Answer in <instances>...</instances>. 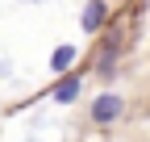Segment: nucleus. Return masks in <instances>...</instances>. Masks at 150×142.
<instances>
[{
  "label": "nucleus",
  "mask_w": 150,
  "mask_h": 142,
  "mask_svg": "<svg viewBox=\"0 0 150 142\" xmlns=\"http://www.w3.org/2000/svg\"><path fill=\"white\" fill-rule=\"evenodd\" d=\"M121 113H125V96H117V92H100L96 100L88 104V117L96 121V126H112Z\"/></svg>",
  "instance_id": "obj_1"
},
{
  "label": "nucleus",
  "mask_w": 150,
  "mask_h": 142,
  "mask_svg": "<svg viewBox=\"0 0 150 142\" xmlns=\"http://www.w3.org/2000/svg\"><path fill=\"white\" fill-rule=\"evenodd\" d=\"M104 21H108V0H88V4H83V17H79L83 33H100Z\"/></svg>",
  "instance_id": "obj_2"
},
{
  "label": "nucleus",
  "mask_w": 150,
  "mask_h": 142,
  "mask_svg": "<svg viewBox=\"0 0 150 142\" xmlns=\"http://www.w3.org/2000/svg\"><path fill=\"white\" fill-rule=\"evenodd\" d=\"M79 92H83V80H79V75H67V80H59V84L50 88L54 104H71V100H79Z\"/></svg>",
  "instance_id": "obj_3"
},
{
  "label": "nucleus",
  "mask_w": 150,
  "mask_h": 142,
  "mask_svg": "<svg viewBox=\"0 0 150 142\" xmlns=\"http://www.w3.org/2000/svg\"><path fill=\"white\" fill-rule=\"evenodd\" d=\"M75 59H79V46H59V50L50 55V71H54V75H63V71H71Z\"/></svg>",
  "instance_id": "obj_4"
},
{
  "label": "nucleus",
  "mask_w": 150,
  "mask_h": 142,
  "mask_svg": "<svg viewBox=\"0 0 150 142\" xmlns=\"http://www.w3.org/2000/svg\"><path fill=\"white\" fill-rule=\"evenodd\" d=\"M117 55H121V46H117V42H104V55L96 59V71H100V75H112V63H117Z\"/></svg>",
  "instance_id": "obj_5"
}]
</instances>
